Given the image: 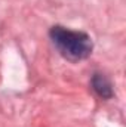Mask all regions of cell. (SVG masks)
<instances>
[{
  "label": "cell",
  "instance_id": "cell-1",
  "mask_svg": "<svg viewBox=\"0 0 126 127\" xmlns=\"http://www.w3.org/2000/svg\"><path fill=\"white\" fill-rule=\"evenodd\" d=\"M49 37L54 46L64 58L70 61H82L91 56L94 44L92 38L83 31H74L61 25H55L51 28Z\"/></svg>",
  "mask_w": 126,
  "mask_h": 127
},
{
  "label": "cell",
  "instance_id": "cell-2",
  "mask_svg": "<svg viewBox=\"0 0 126 127\" xmlns=\"http://www.w3.org/2000/svg\"><path fill=\"white\" fill-rule=\"evenodd\" d=\"M91 86H92L95 93L99 96V97H102V99H110V97H113V95H114L113 87H111V83L102 74H98V72L94 74L92 81H91Z\"/></svg>",
  "mask_w": 126,
  "mask_h": 127
}]
</instances>
